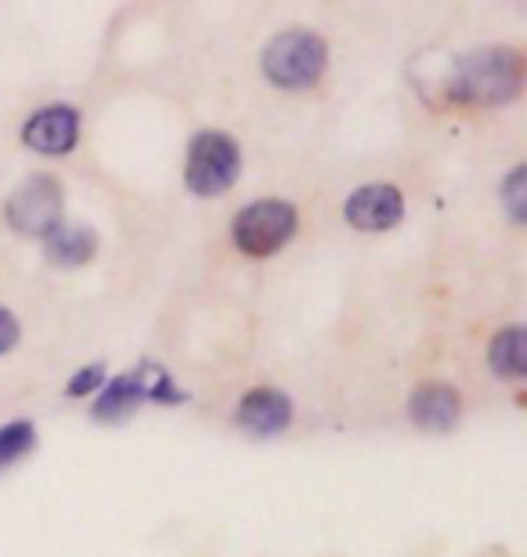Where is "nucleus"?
Instances as JSON below:
<instances>
[{"instance_id":"nucleus-1","label":"nucleus","mask_w":527,"mask_h":557,"mask_svg":"<svg viewBox=\"0 0 527 557\" xmlns=\"http://www.w3.org/2000/svg\"><path fill=\"white\" fill-rule=\"evenodd\" d=\"M524 91V54L517 48H477L459 54L448 76V98L459 106H510Z\"/></svg>"},{"instance_id":"nucleus-2","label":"nucleus","mask_w":527,"mask_h":557,"mask_svg":"<svg viewBox=\"0 0 527 557\" xmlns=\"http://www.w3.org/2000/svg\"><path fill=\"white\" fill-rule=\"evenodd\" d=\"M181 406L188 395L174 384V376L160 362H138L134 370L112 376L95 395L91 420L98 423H123L138 413L141 406Z\"/></svg>"},{"instance_id":"nucleus-3","label":"nucleus","mask_w":527,"mask_h":557,"mask_svg":"<svg viewBox=\"0 0 527 557\" xmlns=\"http://www.w3.org/2000/svg\"><path fill=\"white\" fill-rule=\"evenodd\" d=\"M329 65V44L315 29H283L261 51V73L278 91H311Z\"/></svg>"},{"instance_id":"nucleus-4","label":"nucleus","mask_w":527,"mask_h":557,"mask_svg":"<svg viewBox=\"0 0 527 557\" xmlns=\"http://www.w3.org/2000/svg\"><path fill=\"white\" fill-rule=\"evenodd\" d=\"M242 149L224 131H199L188 141L185 156V188L199 199H217L239 182Z\"/></svg>"},{"instance_id":"nucleus-5","label":"nucleus","mask_w":527,"mask_h":557,"mask_svg":"<svg viewBox=\"0 0 527 557\" xmlns=\"http://www.w3.org/2000/svg\"><path fill=\"white\" fill-rule=\"evenodd\" d=\"M300 210L289 199H253L231 218V243L246 258H272L297 236Z\"/></svg>"},{"instance_id":"nucleus-6","label":"nucleus","mask_w":527,"mask_h":557,"mask_svg":"<svg viewBox=\"0 0 527 557\" xmlns=\"http://www.w3.org/2000/svg\"><path fill=\"white\" fill-rule=\"evenodd\" d=\"M65 193L54 174H33L4 199V221L11 232L29 239H43L62 225Z\"/></svg>"},{"instance_id":"nucleus-7","label":"nucleus","mask_w":527,"mask_h":557,"mask_svg":"<svg viewBox=\"0 0 527 557\" xmlns=\"http://www.w3.org/2000/svg\"><path fill=\"white\" fill-rule=\"evenodd\" d=\"M289 423H293V398L278 392V387L261 384L253 392H246L239 406H235V428L256 442L278 438V434L289 431Z\"/></svg>"},{"instance_id":"nucleus-8","label":"nucleus","mask_w":527,"mask_h":557,"mask_svg":"<svg viewBox=\"0 0 527 557\" xmlns=\"http://www.w3.org/2000/svg\"><path fill=\"white\" fill-rule=\"evenodd\" d=\"M343 218H347V225L357 232H387V228L401 225V218H405V196H401V188L390 182L362 185L347 196Z\"/></svg>"},{"instance_id":"nucleus-9","label":"nucleus","mask_w":527,"mask_h":557,"mask_svg":"<svg viewBox=\"0 0 527 557\" xmlns=\"http://www.w3.org/2000/svg\"><path fill=\"white\" fill-rule=\"evenodd\" d=\"M80 141V113L65 102L37 109L22 124V145L40 156H70Z\"/></svg>"},{"instance_id":"nucleus-10","label":"nucleus","mask_w":527,"mask_h":557,"mask_svg":"<svg viewBox=\"0 0 527 557\" xmlns=\"http://www.w3.org/2000/svg\"><path fill=\"white\" fill-rule=\"evenodd\" d=\"M409 420L416 423L419 431H430V434L455 431L459 420H463V395H459L452 384L426 381L409 395Z\"/></svg>"},{"instance_id":"nucleus-11","label":"nucleus","mask_w":527,"mask_h":557,"mask_svg":"<svg viewBox=\"0 0 527 557\" xmlns=\"http://www.w3.org/2000/svg\"><path fill=\"white\" fill-rule=\"evenodd\" d=\"M98 253V232L87 225H59L43 236V258L54 269H84Z\"/></svg>"},{"instance_id":"nucleus-12","label":"nucleus","mask_w":527,"mask_h":557,"mask_svg":"<svg viewBox=\"0 0 527 557\" xmlns=\"http://www.w3.org/2000/svg\"><path fill=\"white\" fill-rule=\"evenodd\" d=\"M488 370L499 376V381L520 384L527 376V333L520 322L499 330L488 344Z\"/></svg>"},{"instance_id":"nucleus-13","label":"nucleus","mask_w":527,"mask_h":557,"mask_svg":"<svg viewBox=\"0 0 527 557\" xmlns=\"http://www.w3.org/2000/svg\"><path fill=\"white\" fill-rule=\"evenodd\" d=\"M37 449V428L29 420H11L0 428V474Z\"/></svg>"},{"instance_id":"nucleus-14","label":"nucleus","mask_w":527,"mask_h":557,"mask_svg":"<svg viewBox=\"0 0 527 557\" xmlns=\"http://www.w3.org/2000/svg\"><path fill=\"white\" fill-rule=\"evenodd\" d=\"M499 199H502V207L510 210V218L517 221V225H524L527 221V166L524 163H517L506 177H502Z\"/></svg>"},{"instance_id":"nucleus-15","label":"nucleus","mask_w":527,"mask_h":557,"mask_svg":"<svg viewBox=\"0 0 527 557\" xmlns=\"http://www.w3.org/2000/svg\"><path fill=\"white\" fill-rule=\"evenodd\" d=\"M105 384V362H87L84 370H76L65 384V395L70 398H87V395H98Z\"/></svg>"},{"instance_id":"nucleus-16","label":"nucleus","mask_w":527,"mask_h":557,"mask_svg":"<svg viewBox=\"0 0 527 557\" xmlns=\"http://www.w3.org/2000/svg\"><path fill=\"white\" fill-rule=\"evenodd\" d=\"M22 341V322L11 308L0 305V359H4L8 351H15Z\"/></svg>"}]
</instances>
